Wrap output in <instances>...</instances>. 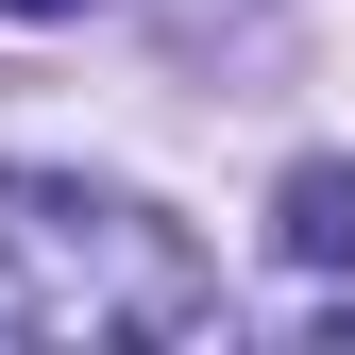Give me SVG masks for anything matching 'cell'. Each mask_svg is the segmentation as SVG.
I'll return each instance as SVG.
<instances>
[{
    "label": "cell",
    "instance_id": "6da1fadb",
    "mask_svg": "<svg viewBox=\"0 0 355 355\" xmlns=\"http://www.w3.org/2000/svg\"><path fill=\"white\" fill-rule=\"evenodd\" d=\"M0 322L17 338H203L220 271L136 187H85V169H0Z\"/></svg>",
    "mask_w": 355,
    "mask_h": 355
},
{
    "label": "cell",
    "instance_id": "3957f363",
    "mask_svg": "<svg viewBox=\"0 0 355 355\" xmlns=\"http://www.w3.org/2000/svg\"><path fill=\"white\" fill-rule=\"evenodd\" d=\"M0 17H85V0H0Z\"/></svg>",
    "mask_w": 355,
    "mask_h": 355
},
{
    "label": "cell",
    "instance_id": "7a4b0ae2",
    "mask_svg": "<svg viewBox=\"0 0 355 355\" xmlns=\"http://www.w3.org/2000/svg\"><path fill=\"white\" fill-rule=\"evenodd\" d=\"M271 237L304 254V271H355V153H304L271 187Z\"/></svg>",
    "mask_w": 355,
    "mask_h": 355
}]
</instances>
